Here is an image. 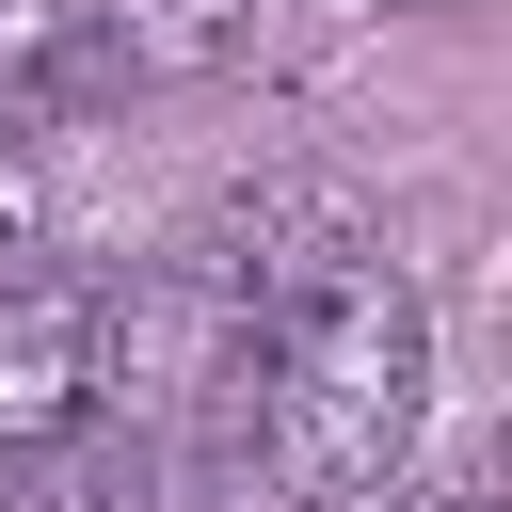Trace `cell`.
Instances as JSON below:
<instances>
[{"label":"cell","instance_id":"52a82bcc","mask_svg":"<svg viewBox=\"0 0 512 512\" xmlns=\"http://www.w3.org/2000/svg\"><path fill=\"white\" fill-rule=\"evenodd\" d=\"M384 512H480V480H448V496H384Z\"/></svg>","mask_w":512,"mask_h":512},{"label":"cell","instance_id":"277c9868","mask_svg":"<svg viewBox=\"0 0 512 512\" xmlns=\"http://www.w3.org/2000/svg\"><path fill=\"white\" fill-rule=\"evenodd\" d=\"M256 48H272V0H96L112 80H240Z\"/></svg>","mask_w":512,"mask_h":512},{"label":"cell","instance_id":"6da1fadb","mask_svg":"<svg viewBox=\"0 0 512 512\" xmlns=\"http://www.w3.org/2000/svg\"><path fill=\"white\" fill-rule=\"evenodd\" d=\"M416 416H432V288H416L400 256L336 272L304 320H272V336L224 352V448L256 464L272 512H352V496H384L400 448H416Z\"/></svg>","mask_w":512,"mask_h":512},{"label":"cell","instance_id":"8992f818","mask_svg":"<svg viewBox=\"0 0 512 512\" xmlns=\"http://www.w3.org/2000/svg\"><path fill=\"white\" fill-rule=\"evenodd\" d=\"M32 240H48V176H32V144L0 128V272H16Z\"/></svg>","mask_w":512,"mask_h":512},{"label":"cell","instance_id":"5b68a950","mask_svg":"<svg viewBox=\"0 0 512 512\" xmlns=\"http://www.w3.org/2000/svg\"><path fill=\"white\" fill-rule=\"evenodd\" d=\"M0 512H160V448L144 432H48V448H0Z\"/></svg>","mask_w":512,"mask_h":512},{"label":"cell","instance_id":"7a4b0ae2","mask_svg":"<svg viewBox=\"0 0 512 512\" xmlns=\"http://www.w3.org/2000/svg\"><path fill=\"white\" fill-rule=\"evenodd\" d=\"M384 256V224H368V192L352 176H320V160H272V176H224L192 224H176V304L208 320V336H272V320H304L336 272H368Z\"/></svg>","mask_w":512,"mask_h":512},{"label":"cell","instance_id":"3957f363","mask_svg":"<svg viewBox=\"0 0 512 512\" xmlns=\"http://www.w3.org/2000/svg\"><path fill=\"white\" fill-rule=\"evenodd\" d=\"M96 416H112V288L16 272V288H0V448L96 432Z\"/></svg>","mask_w":512,"mask_h":512}]
</instances>
